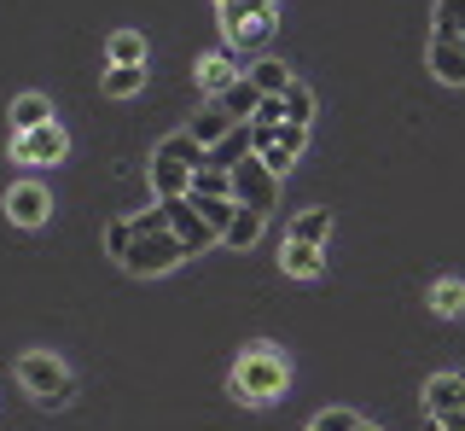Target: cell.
Here are the masks:
<instances>
[{"label":"cell","mask_w":465,"mask_h":431,"mask_svg":"<svg viewBox=\"0 0 465 431\" xmlns=\"http://www.w3.org/2000/svg\"><path fill=\"white\" fill-rule=\"evenodd\" d=\"M181 263H186V251H181V239H174V234H134V239H128V251H123V268H128V275H140V280L169 275V268H181Z\"/></svg>","instance_id":"obj_4"},{"label":"cell","mask_w":465,"mask_h":431,"mask_svg":"<svg viewBox=\"0 0 465 431\" xmlns=\"http://www.w3.org/2000/svg\"><path fill=\"white\" fill-rule=\"evenodd\" d=\"M64 152H70V140H64V128H58V123L24 128V135L12 140V157H18V164H58Z\"/></svg>","instance_id":"obj_6"},{"label":"cell","mask_w":465,"mask_h":431,"mask_svg":"<svg viewBox=\"0 0 465 431\" xmlns=\"http://www.w3.org/2000/svg\"><path fill=\"white\" fill-rule=\"evenodd\" d=\"M198 82H203V94H222V88H232L239 82V65H232V53H210V59L198 65Z\"/></svg>","instance_id":"obj_16"},{"label":"cell","mask_w":465,"mask_h":431,"mask_svg":"<svg viewBox=\"0 0 465 431\" xmlns=\"http://www.w3.org/2000/svg\"><path fill=\"white\" fill-rule=\"evenodd\" d=\"M227 128H232V117H227V111H222V105H203V111H198V117H193V128H186V135H193V140H198V146H203V152H210V146H215V140H227Z\"/></svg>","instance_id":"obj_18"},{"label":"cell","mask_w":465,"mask_h":431,"mask_svg":"<svg viewBox=\"0 0 465 431\" xmlns=\"http://www.w3.org/2000/svg\"><path fill=\"white\" fill-rule=\"evenodd\" d=\"M215 6H232V0H215Z\"/></svg>","instance_id":"obj_33"},{"label":"cell","mask_w":465,"mask_h":431,"mask_svg":"<svg viewBox=\"0 0 465 431\" xmlns=\"http://www.w3.org/2000/svg\"><path fill=\"white\" fill-rule=\"evenodd\" d=\"M262 222H268V216H262V210H232V222L222 227V246H232V251H251L256 246V239H262Z\"/></svg>","instance_id":"obj_14"},{"label":"cell","mask_w":465,"mask_h":431,"mask_svg":"<svg viewBox=\"0 0 465 431\" xmlns=\"http://www.w3.org/2000/svg\"><path fill=\"white\" fill-rule=\"evenodd\" d=\"M18 385L41 402V408H64V402L76 396V373L58 362V356H47V350L18 356Z\"/></svg>","instance_id":"obj_3"},{"label":"cell","mask_w":465,"mask_h":431,"mask_svg":"<svg viewBox=\"0 0 465 431\" xmlns=\"http://www.w3.org/2000/svg\"><path fill=\"white\" fill-rule=\"evenodd\" d=\"M244 82H251L256 94H285V88H291L297 76H291V70H285L280 59H256L251 70H244Z\"/></svg>","instance_id":"obj_19"},{"label":"cell","mask_w":465,"mask_h":431,"mask_svg":"<svg viewBox=\"0 0 465 431\" xmlns=\"http://www.w3.org/2000/svg\"><path fill=\"white\" fill-rule=\"evenodd\" d=\"M128 239H134V222H128V216H116V222H105V251L116 256V263H123Z\"/></svg>","instance_id":"obj_27"},{"label":"cell","mask_w":465,"mask_h":431,"mask_svg":"<svg viewBox=\"0 0 465 431\" xmlns=\"http://www.w3.org/2000/svg\"><path fill=\"white\" fill-rule=\"evenodd\" d=\"M436 431H465V408H442V414H430Z\"/></svg>","instance_id":"obj_31"},{"label":"cell","mask_w":465,"mask_h":431,"mask_svg":"<svg viewBox=\"0 0 465 431\" xmlns=\"http://www.w3.org/2000/svg\"><path fill=\"white\" fill-rule=\"evenodd\" d=\"M41 123H53V99L47 94H18L12 99V128H41Z\"/></svg>","instance_id":"obj_17"},{"label":"cell","mask_w":465,"mask_h":431,"mask_svg":"<svg viewBox=\"0 0 465 431\" xmlns=\"http://www.w3.org/2000/svg\"><path fill=\"white\" fill-rule=\"evenodd\" d=\"M262 35H273V18H251V24L232 30V41H262Z\"/></svg>","instance_id":"obj_30"},{"label":"cell","mask_w":465,"mask_h":431,"mask_svg":"<svg viewBox=\"0 0 465 431\" xmlns=\"http://www.w3.org/2000/svg\"><path fill=\"white\" fill-rule=\"evenodd\" d=\"M145 88V65H111L105 70V94L111 99H128V94H140Z\"/></svg>","instance_id":"obj_22"},{"label":"cell","mask_w":465,"mask_h":431,"mask_svg":"<svg viewBox=\"0 0 465 431\" xmlns=\"http://www.w3.org/2000/svg\"><path fill=\"white\" fill-rule=\"evenodd\" d=\"M425 408L430 414L465 408V373H436V379H425Z\"/></svg>","instance_id":"obj_12"},{"label":"cell","mask_w":465,"mask_h":431,"mask_svg":"<svg viewBox=\"0 0 465 431\" xmlns=\"http://www.w3.org/2000/svg\"><path fill=\"white\" fill-rule=\"evenodd\" d=\"M280 263H285V275H291V280H314L320 268H326V246H297V239H285Z\"/></svg>","instance_id":"obj_11"},{"label":"cell","mask_w":465,"mask_h":431,"mask_svg":"<svg viewBox=\"0 0 465 431\" xmlns=\"http://www.w3.org/2000/svg\"><path fill=\"white\" fill-rule=\"evenodd\" d=\"M105 53H111V65H145V35L140 30H116Z\"/></svg>","instance_id":"obj_24"},{"label":"cell","mask_w":465,"mask_h":431,"mask_svg":"<svg viewBox=\"0 0 465 431\" xmlns=\"http://www.w3.org/2000/svg\"><path fill=\"white\" fill-rule=\"evenodd\" d=\"M309 431H355V414H349V408H326Z\"/></svg>","instance_id":"obj_29"},{"label":"cell","mask_w":465,"mask_h":431,"mask_svg":"<svg viewBox=\"0 0 465 431\" xmlns=\"http://www.w3.org/2000/svg\"><path fill=\"white\" fill-rule=\"evenodd\" d=\"M425 59H430V76H442L448 88H465V35H442V30H430Z\"/></svg>","instance_id":"obj_8"},{"label":"cell","mask_w":465,"mask_h":431,"mask_svg":"<svg viewBox=\"0 0 465 431\" xmlns=\"http://www.w3.org/2000/svg\"><path fill=\"white\" fill-rule=\"evenodd\" d=\"M355 431H378V426H367V420H355Z\"/></svg>","instance_id":"obj_32"},{"label":"cell","mask_w":465,"mask_h":431,"mask_svg":"<svg viewBox=\"0 0 465 431\" xmlns=\"http://www.w3.org/2000/svg\"><path fill=\"white\" fill-rule=\"evenodd\" d=\"M430 309H436V315H460V309H465V280H454V275L436 280V286H430Z\"/></svg>","instance_id":"obj_25"},{"label":"cell","mask_w":465,"mask_h":431,"mask_svg":"<svg viewBox=\"0 0 465 431\" xmlns=\"http://www.w3.org/2000/svg\"><path fill=\"white\" fill-rule=\"evenodd\" d=\"M285 379H291L285 356L273 350V344H251V350L239 356V373H232L227 391L239 396V402H273V396L285 391Z\"/></svg>","instance_id":"obj_1"},{"label":"cell","mask_w":465,"mask_h":431,"mask_svg":"<svg viewBox=\"0 0 465 431\" xmlns=\"http://www.w3.org/2000/svg\"><path fill=\"white\" fill-rule=\"evenodd\" d=\"M128 222H134V234H169V210L163 205H152L145 216H128Z\"/></svg>","instance_id":"obj_28"},{"label":"cell","mask_w":465,"mask_h":431,"mask_svg":"<svg viewBox=\"0 0 465 431\" xmlns=\"http://www.w3.org/2000/svg\"><path fill=\"white\" fill-rule=\"evenodd\" d=\"M186 193H203V198H232V175L227 169H215V164H198L193 169V186Z\"/></svg>","instance_id":"obj_21"},{"label":"cell","mask_w":465,"mask_h":431,"mask_svg":"<svg viewBox=\"0 0 465 431\" xmlns=\"http://www.w3.org/2000/svg\"><path fill=\"white\" fill-rule=\"evenodd\" d=\"M256 99H262V94L251 88V82H244V70H239V82H232V88H222V94H215V105H222V111H227L232 123H251V117H256Z\"/></svg>","instance_id":"obj_15"},{"label":"cell","mask_w":465,"mask_h":431,"mask_svg":"<svg viewBox=\"0 0 465 431\" xmlns=\"http://www.w3.org/2000/svg\"><path fill=\"white\" fill-rule=\"evenodd\" d=\"M186 205H193V210L203 216V222L215 227V239H222V227L232 222V210H239V205H232V198H203V193H186Z\"/></svg>","instance_id":"obj_23"},{"label":"cell","mask_w":465,"mask_h":431,"mask_svg":"<svg viewBox=\"0 0 465 431\" xmlns=\"http://www.w3.org/2000/svg\"><path fill=\"white\" fill-rule=\"evenodd\" d=\"M203 164V146L193 135H169L163 146L152 152V186H157V205H169V198H186V186H193V169Z\"/></svg>","instance_id":"obj_2"},{"label":"cell","mask_w":465,"mask_h":431,"mask_svg":"<svg viewBox=\"0 0 465 431\" xmlns=\"http://www.w3.org/2000/svg\"><path fill=\"white\" fill-rule=\"evenodd\" d=\"M239 157H251V123H232V128H227V140H215V146L203 152V164H215V169H232Z\"/></svg>","instance_id":"obj_13"},{"label":"cell","mask_w":465,"mask_h":431,"mask_svg":"<svg viewBox=\"0 0 465 431\" xmlns=\"http://www.w3.org/2000/svg\"><path fill=\"white\" fill-rule=\"evenodd\" d=\"M6 216H12L18 227H41V222L53 216V193H47L41 181H12V186H6Z\"/></svg>","instance_id":"obj_7"},{"label":"cell","mask_w":465,"mask_h":431,"mask_svg":"<svg viewBox=\"0 0 465 431\" xmlns=\"http://www.w3.org/2000/svg\"><path fill=\"white\" fill-rule=\"evenodd\" d=\"M163 210H169V234L181 239V251H186V256H193V251H210V246H215V227L203 222V216H198L193 205H186V198H169Z\"/></svg>","instance_id":"obj_9"},{"label":"cell","mask_w":465,"mask_h":431,"mask_svg":"<svg viewBox=\"0 0 465 431\" xmlns=\"http://www.w3.org/2000/svg\"><path fill=\"white\" fill-rule=\"evenodd\" d=\"M227 175H232V205L262 210V216L280 210V175H268V169H262L256 157H239V164H232Z\"/></svg>","instance_id":"obj_5"},{"label":"cell","mask_w":465,"mask_h":431,"mask_svg":"<svg viewBox=\"0 0 465 431\" xmlns=\"http://www.w3.org/2000/svg\"><path fill=\"white\" fill-rule=\"evenodd\" d=\"M430 30H442V35H465V0H436Z\"/></svg>","instance_id":"obj_26"},{"label":"cell","mask_w":465,"mask_h":431,"mask_svg":"<svg viewBox=\"0 0 465 431\" xmlns=\"http://www.w3.org/2000/svg\"><path fill=\"white\" fill-rule=\"evenodd\" d=\"M280 111H285V123L309 128L314 123V88H309V82H291V88L280 94Z\"/></svg>","instance_id":"obj_20"},{"label":"cell","mask_w":465,"mask_h":431,"mask_svg":"<svg viewBox=\"0 0 465 431\" xmlns=\"http://www.w3.org/2000/svg\"><path fill=\"white\" fill-rule=\"evenodd\" d=\"M285 239H297V246H326L331 239V210H297L291 216V227H285Z\"/></svg>","instance_id":"obj_10"}]
</instances>
